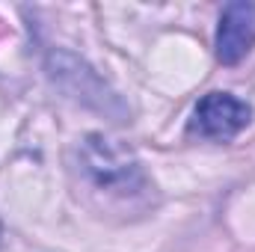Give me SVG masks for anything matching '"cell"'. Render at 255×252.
I'll return each mask as SVG.
<instances>
[{
    "mask_svg": "<svg viewBox=\"0 0 255 252\" xmlns=\"http://www.w3.org/2000/svg\"><path fill=\"white\" fill-rule=\"evenodd\" d=\"M250 116H253V107L247 101H241L229 92H211L196 104L190 130L205 139L229 142L250 125Z\"/></svg>",
    "mask_w": 255,
    "mask_h": 252,
    "instance_id": "cell-1",
    "label": "cell"
},
{
    "mask_svg": "<svg viewBox=\"0 0 255 252\" xmlns=\"http://www.w3.org/2000/svg\"><path fill=\"white\" fill-rule=\"evenodd\" d=\"M255 45V3H229L217 27V60L238 65Z\"/></svg>",
    "mask_w": 255,
    "mask_h": 252,
    "instance_id": "cell-2",
    "label": "cell"
},
{
    "mask_svg": "<svg viewBox=\"0 0 255 252\" xmlns=\"http://www.w3.org/2000/svg\"><path fill=\"white\" fill-rule=\"evenodd\" d=\"M83 163H86L89 175L95 178V184H101V187H116V184L130 187V175H136V163L122 148H116L110 139H101V136H92L86 142Z\"/></svg>",
    "mask_w": 255,
    "mask_h": 252,
    "instance_id": "cell-3",
    "label": "cell"
}]
</instances>
